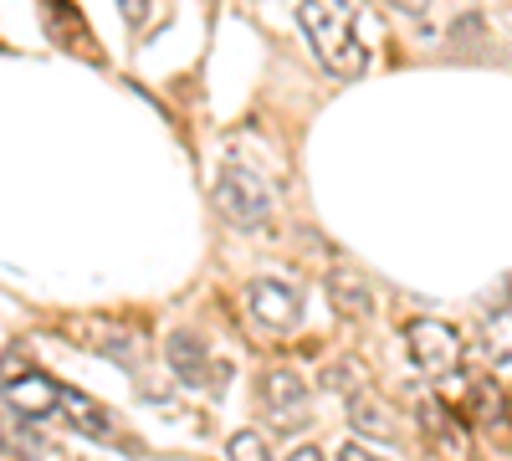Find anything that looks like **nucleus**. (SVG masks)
I'll use <instances>...</instances> for the list:
<instances>
[{
	"mask_svg": "<svg viewBox=\"0 0 512 461\" xmlns=\"http://www.w3.org/2000/svg\"><path fill=\"white\" fill-rule=\"evenodd\" d=\"M164 354H169V369H175V374H180L185 385H200L205 374H210L205 344L195 339V333H169V344H164Z\"/></svg>",
	"mask_w": 512,
	"mask_h": 461,
	"instance_id": "9",
	"label": "nucleus"
},
{
	"mask_svg": "<svg viewBox=\"0 0 512 461\" xmlns=\"http://www.w3.org/2000/svg\"><path fill=\"white\" fill-rule=\"evenodd\" d=\"M477 410L487 415V426H502V390H497L492 380L477 385Z\"/></svg>",
	"mask_w": 512,
	"mask_h": 461,
	"instance_id": "14",
	"label": "nucleus"
},
{
	"mask_svg": "<svg viewBox=\"0 0 512 461\" xmlns=\"http://www.w3.org/2000/svg\"><path fill=\"white\" fill-rule=\"evenodd\" d=\"M246 313L267 333H287V328L303 323V298H297L287 282H277V277H256L246 287Z\"/></svg>",
	"mask_w": 512,
	"mask_h": 461,
	"instance_id": "5",
	"label": "nucleus"
},
{
	"mask_svg": "<svg viewBox=\"0 0 512 461\" xmlns=\"http://www.w3.org/2000/svg\"><path fill=\"white\" fill-rule=\"evenodd\" d=\"M338 461H384V456L369 451L364 441H344V446H338Z\"/></svg>",
	"mask_w": 512,
	"mask_h": 461,
	"instance_id": "16",
	"label": "nucleus"
},
{
	"mask_svg": "<svg viewBox=\"0 0 512 461\" xmlns=\"http://www.w3.org/2000/svg\"><path fill=\"white\" fill-rule=\"evenodd\" d=\"M297 26H303L308 47H313V57L323 62L328 77H338V82L364 77L369 52H364V41H359L349 0H303V6H297Z\"/></svg>",
	"mask_w": 512,
	"mask_h": 461,
	"instance_id": "1",
	"label": "nucleus"
},
{
	"mask_svg": "<svg viewBox=\"0 0 512 461\" xmlns=\"http://www.w3.org/2000/svg\"><path fill=\"white\" fill-rule=\"evenodd\" d=\"M0 400H6V410L21 415V421H52L57 405H62V385L41 369H21V374L0 380Z\"/></svg>",
	"mask_w": 512,
	"mask_h": 461,
	"instance_id": "4",
	"label": "nucleus"
},
{
	"mask_svg": "<svg viewBox=\"0 0 512 461\" xmlns=\"http://www.w3.org/2000/svg\"><path fill=\"white\" fill-rule=\"evenodd\" d=\"M118 16H123L128 31H144V21H149V0H118Z\"/></svg>",
	"mask_w": 512,
	"mask_h": 461,
	"instance_id": "15",
	"label": "nucleus"
},
{
	"mask_svg": "<svg viewBox=\"0 0 512 461\" xmlns=\"http://www.w3.org/2000/svg\"><path fill=\"white\" fill-rule=\"evenodd\" d=\"M405 349L431 380H446V374L461 369V333L441 318H415L405 328Z\"/></svg>",
	"mask_w": 512,
	"mask_h": 461,
	"instance_id": "3",
	"label": "nucleus"
},
{
	"mask_svg": "<svg viewBox=\"0 0 512 461\" xmlns=\"http://www.w3.org/2000/svg\"><path fill=\"white\" fill-rule=\"evenodd\" d=\"M77 333L88 339L82 349L108 354V359H118L123 369H134V364H139V354H144V344H139L128 328H118V323H77Z\"/></svg>",
	"mask_w": 512,
	"mask_h": 461,
	"instance_id": "7",
	"label": "nucleus"
},
{
	"mask_svg": "<svg viewBox=\"0 0 512 461\" xmlns=\"http://www.w3.org/2000/svg\"><path fill=\"white\" fill-rule=\"evenodd\" d=\"M292 461H323V456H318V451H313V446H303V451H297V456H292Z\"/></svg>",
	"mask_w": 512,
	"mask_h": 461,
	"instance_id": "18",
	"label": "nucleus"
},
{
	"mask_svg": "<svg viewBox=\"0 0 512 461\" xmlns=\"http://www.w3.org/2000/svg\"><path fill=\"white\" fill-rule=\"evenodd\" d=\"M262 400H267V410H292V405L308 400V385L297 380L292 369H272L262 380Z\"/></svg>",
	"mask_w": 512,
	"mask_h": 461,
	"instance_id": "11",
	"label": "nucleus"
},
{
	"mask_svg": "<svg viewBox=\"0 0 512 461\" xmlns=\"http://www.w3.org/2000/svg\"><path fill=\"white\" fill-rule=\"evenodd\" d=\"M390 6H400V11H410V16H420L425 6H431V0H390Z\"/></svg>",
	"mask_w": 512,
	"mask_h": 461,
	"instance_id": "17",
	"label": "nucleus"
},
{
	"mask_svg": "<svg viewBox=\"0 0 512 461\" xmlns=\"http://www.w3.org/2000/svg\"><path fill=\"white\" fill-rule=\"evenodd\" d=\"M487 359H492V369L497 374H512V308H497L492 318H487Z\"/></svg>",
	"mask_w": 512,
	"mask_h": 461,
	"instance_id": "10",
	"label": "nucleus"
},
{
	"mask_svg": "<svg viewBox=\"0 0 512 461\" xmlns=\"http://www.w3.org/2000/svg\"><path fill=\"white\" fill-rule=\"evenodd\" d=\"M216 205L226 211V221H231V226L256 231V226H262V221L272 216V190H267V180H262V175L241 170V164H226V170L216 175Z\"/></svg>",
	"mask_w": 512,
	"mask_h": 461,
	"instance_id": "2",
	"label": "nucleus"
},
{
	"mask_svg": "<svg viewBox=\"0 0 512 461\" xmlns=\"http://www.w3.org/2000/svg\"><path fill=\"white\" fill-rule=\"evenodd\" d=\"M57 415H62V421H67L77 436H93V441H113V436H118L113 415H108L98 400L77 395V390H62V405H57Z\"/></svg>",
	"mask_w": 512,
	"mask_h": 461,
	"instance_id": "6",
	"label": "nucleus"
},
{
	"mask_svg": "<svg viewBox=\"0 0 512 461\" xmlns=\"http://www.w3.org/2000/svg\"><path fill=\"white\" fill-rule=\"evenodd\" d=\"M328 298H333V313H338V318H354V323H364V318L374 313L369 287H364L354 272H333V277H328Z\"/></svg>",
	"mask_w": 512,
	"mask_h": 461,
	"instance_id": "8",
	"label": "nucleus"
},
{
	"mask_svg": "<svg viewBox=\"0 0 512 461\" xmlns=\"http://www.w3.org/2000/svg\"><path fill=\"white\" fill-rule=\"evenodd\" d=\"M349 421L359 426V431H369V436H390V410H384L374 395H364V390H354L349 395Z\"/></svg>",
	"mask_w": 512,
	"mask_h": 461,
	"instance_id": "12",
	"label": "nucleus"
},
{
	"mask_svg": "<svg viewBox=\"0 0 512 461\" xmlns=\"http://www.w3.org/2000/svg\"><path fill=\"white\" fill-rule=\"evenodd\" d=\"M226 456L231 461H272V446H267L262 431H236L231 446H226Z\"/></svg>",
	"mask_w": 512,
	"mask_h": 461,
	"instance_id": "13",
	"label": "nucleus"
}]
</instances>
